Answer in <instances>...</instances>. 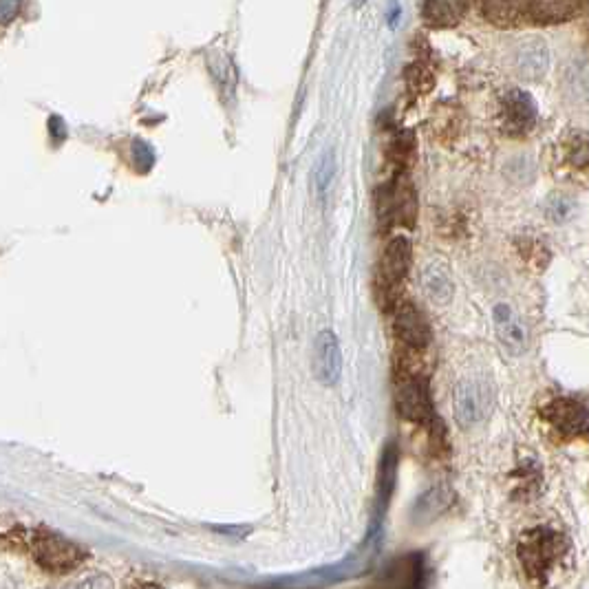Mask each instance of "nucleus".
I'll return each instance as SVG.
<instances>
[{"mask_svg": "<svg viewBox=\"0 0 589 589\" xmlns=\"http://www.w3.org/2000/svg\"><path fill=\"white\" fill-rule=\"evenodd\" d=\"M572 552V541L548 526L523 532L517 541V559L534 589H552L556 574L570 567Z\"/></svg>", "mask_w": 589, "mask_h": 589, "instance_id": "obj_1", "label": "nucleus"}, {"mask_svg": "<svg viewBox=\"0 0 589 589\" xmlns=\"http://www.w3.org/2000/svg\"><path fill=\"white\" fill-rule=\"evenodd\" d=\"M376 214L382 228H411L417 214L415 188L404 173L393 175L376 190Z\"/></svg>", "mask_w": 589, "mask_h": 589, "instance_id": "obj_2", "label": "nucleus"}, {"mask_svg": "<svg viewBox=\"0 0 589 589\" xmlns=\"http://www.w3.org/2000/svg\"><path fill=\"white\" fill-rule=\"evenodd\" d=\"M492 409H495V389L486 378H466L455 387V420L459 426L473 428L486 422Z\"/></svg>", "mask_w": 589, "mask_h": 589, "instance_id": "obj_3", "label": "nucleus"}, {"mask_svg": "<svg viewBox=\"0 0 589 589\" xmlns=\"http://www.w3.org/2000/svg\"><path fill=\"white\" fill-rule=\"evenodd\" d=\"M31 552H34V559L42 570L56 572V574L69 572L87 559V552L78 548L76 543H71L69 539L60 537L58 532H51L45 528L34 532V539H31Z\"/></svg>", "mask_w": 589, "mask_h": 589, "instance_id": "obj_4", "label": "nucleus"}, {"mask_svg": "<svg viewBox=\"0 0 589 589\" xmlns=\"http://www.w3.org/2000/svg\"><path fill=\"white\" fill-rule=\"evenodd\" d=\"M395 409L404 420L415 424H431L433 420V400L428 391V382L420 373L400 376L395 384Z\"/></svg>", "mask_w": 589, "mask_h": 589, "instance_id": "obj_5", "label": "nucleus"}, {"mask_svg": "<svg viewBox=\"0 0 589 589\" xmlns=\"http://www.w3.org/2000/svg\"><path fill=\"white\" fill-rule=\"evenodd\" d=\"M426 574L424 554H406L384 567L369 589H424Z\"/></svg>", "mask_w": 589, "mask_h": 589, "instance_id": "obj_6", "label": "nucleus"}, {"mask_svg": "<svg viewBox=\"0 0 589 589\" xmlns=\"http://www.w3.org/2000/svg\"><path fill=\"white\" fill-rule=\"evenodd\" d=\"M409 267H411V243L404 237H395L387 245V250H384L382 261H380L378 281H380L382 301H391L395 289L400 287L404 276L409 274Z\"/></svg>", "mask_w": 589, "mask_h": 589, "instance_id": "obj_7", "label": "nucleus"}, {"mask_svg": "<svg viewBox=\"0 0 589 589\" xmlns=\"http://www.w3.org/2000/svg\"><path fill=\"white\" fill-rule=\"evenodd\" d=\"M393 334L406 349L422 351L431 342V325L415 305H398L393 314Z\"/></svg>", "mask_w": 589, "mask_h": 589, "instance_id": "obj_8", "label": "nucleus"}, {"mask_svg": "<svg viewBox=\"0 0 589 589\" xmlns=\"http://www.w3.org/2000/svg\"><path fill=\"white\" fill-rule=\"evenodd\" d=\"M312 369L314 376L320 384L331 387L340 380L342 371V353H340V342L334 331H320L314 340L312 349Z\"/></svg>", "mask_w": 589, "mask_h": 589, "instance_id": "obj_9", "label": "nucleus"}, {"mask_svg": "<svg viewBox=\"0 0 589 589\" xmlns=\"http://www.w3.org/2000/svg\"><path fill=\"white\" fill-rule=\"evenodd\" d=\"M543 417L548 420L563 437H581L587 433L589 417L585 404L572 398H559L543 409Z\"/></svg>", "mask_w": 589, "mask_h": 589, "instance_id": "obj_10", "label": "nucleus"}, {"mask_svg": "<svg viewBox=\"0 0 589 589\" xmlns=\"http://www.w3.org/2000/svg\"><path fill=\"white\" fill-rule=\"evenodd\" d=\"M492 323H495L499 345L506 349L510 356H521V353L526 351L528 329L521 323V318L514 314V309L510 305H497L495 314H492Z\"/></svg>", "mask_w": 589, "mask_h": 589, "instance_id": "obj_11", "label": "nucleus"}, {"mask_svg": "<svg viewBox=\"0 0 589 589\" xmlns=\"http://www.w3.org/2000/svg\"><path fill=\"white\" fill-rule=\"evenodd\" d=\"M503 128L512 135H523L537 124V104L526 91H510L501 104Z\"/></svg>", "mask_w": 589, "mask_h": 589, "instance_id": "obj_12", "label": "nucleus"}, {"mask_svg": "<svg viewBox=\"0 0 589 589\" xmlns=\"http://www.w3.org/2000/svg\"><path fill=\"white\" fill-rule=\"evenodd\" d=\"M514 58H517L519 73L528 80L543 78L545 71H548V64H550L548 47H545L539 38L523 40L517 49V56Z\"/></svg>", "mask_w": 589, "mask_h": 589, "instance_id": "obj_13", "label": "nucleus"}, {"mask_svg": "<svg viewBox=\"0 0 589 589\" xmlns=\"http://www.w3.org/2000/svg\"><path fill=\"white\" fill-rule=\"evenodd\" d=\"M208 69H210V76H212L214 84H217L221 98L230 102L234 98V91H237V84H239V71H237V67H234L232 58L221 49L210 51L208 53Z\"/></svg>", "mask_w": 589, "mask_h": 589, "instance_id": "obj_14", "label": "nucleus"}, {"mask_svg": "<svg viewBox=\"0 0 589 589\" xmlns=\"http://www.w3.org/2000/svg\"><path fill=\"white\" fill-rule=\"evenodd\" d=\"M395 479H398V448L393 444L387 446V451L382 455L380 470H378V497H376V521L382 519V514L387 512L389 499L395 490Z\"/></svg>", "mask_w": 589, "mask_h": 589, "instance_id": "obj_15", "label": "nucleus"}, {"mask_svg": "<svg viewBox=\"0 0 589 589\" xmlns=\"http://www.w3.org/2000/svg\"><path fill=\"white\" fill-rule=\"evenodd\" d=\"M526 5V20L539 25L565 23L576 16L581 5L576 3H523Z\"/></svg>", "mask_w": 589, "mask_h": 589, "instance_id": "obj_16", "label": "nucleus"}, {"mask_svg": "<svg viewBox=\"0 0 589 589\" xmlns=\"http://www.w3.org/2000/svg\"><path fill=\"white\" fill-rule=\"evenodd\" d=\"M468 12L464 3H426L422 5V18L431 27H453Z\"/></svg>", "mask_w": 589, "mask_h": 589, "instance_id": "obj_17", "label": "nucleus"}, {"mask_svg": "<svg viewBox=\"0 0 589 589\" xmlns=\"http://www.w3.org/2000/svg\"><path fill=\"white\" fill-rule=\"evenodd\" d=\"M422 285H424V292L428 294V298H433L435 303H448L453 296V283H451V276L444 270L442 265H428L424 270L422 276Z\"/></svg>", "mask_w": 589, "mask_h": 589, "instance_id": "obj_18", "label": "nucleus"}, {"mask_svg": "<svg viewBox=\"0 0 589 589\" xmlns=\"http://www.w3.org/2000/svg\"><path fill=\"white\" fill-rule=\"evenodd\" d=\"M479 12L492 25L499 27H514L526 20V5L523 3H484Z\"/></svg>", "mask_w": 589, "mask_h": 589, "instance_id": "obj_19", "label": "nucleus"}, {"mask_svg": "<svg viewBox=\"0 0 589 589\" xmlns=\"http://www.w3.org/2000/svg\"><path fill=\"white\" fill-rule=\"evenodd\" d=\"M415 153V135L411 131H400L391 139L389 144V162L395 168V175H400L406 170V166L411 164Z\"/></svg>", "mask_w": 589, "mask_h": 589, "instance_id": "obj_20", "label": "nucleus"}, {"mask_svg": "<svg viewBox=\"0 0 589 589\" xmlns=\"http://www.w3.org/2000/svg\"><path fill=\"white\" fill-rule=\"evenodd\" d=\"M336 175V159L334 151H327L314 170V188L318 197H327V192L331 188V181H334Z\"/></svg>", "mask_w": 589, "mask_h": 589, "instance_id": "obj_21", "label": "nucleus"}, {"mask_svg": "<svg viewBox=\"0 0 589 589\" xmlns=\"http://www.w3.org/2000/svg\"><path fill=\"white\" fill-rule=\"evenodd\" d=\"M406 84H409V91L413 93H424L431 89V73H428V69L420 67V64H415V67H409L406 69Z\"/></svg>", "mask_w": 589, "mask_h": 589, "instance_id": "obj_22", "label": "nucleus"}, {"mask_svg": "<svg viewBox=\"0 0 589 589\" xmlns=\"http://www.w3.org/2000/svg\"><path fill=\"white\" fill-rule=\"evenodd\" d=\"M585 133H574L570 139V159L578 168H585L587 164V142Z\"/></svg>", "mask_w": 589, "mask_h": 589, "instance_id": "obj_23", "label": "nucleus"}, {"mask_svg": "<svg viewBox=\"0 0 589 589\" xmlns=\"http://www.w3.org/2000/svg\"><path fill=\"white\" fill-rule=\"evenodd\" d=\"M16 12H18L16 3H0V20H3V23H9Z\"/></svg>", "mask_w": 589, "mask_h": 589, "instance_id": "obj_24", "label": "nucleus"}, {"mask_svg": "<svg viewBox=\"0 0 589 589\" xmlns=\"http://www.w3.org/2000/svg\"><path fill=\"white\" fill-rule=\"evenodd\" d=\"M133 589H166V587L155 585V583H142V585H135Z\"/></svg>", "mask_w": 589, "mask_h": 589, "instance_id": "obj_25", "label": "nucleus"}]
</instances>
